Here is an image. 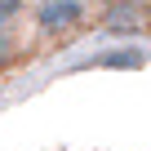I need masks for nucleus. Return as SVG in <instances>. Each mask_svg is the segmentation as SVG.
Returning a JSON list of instances; mask_svg holds the SVG:
<instances>
[{"instance_id":"1","label":"nucleus","mask_w":151,"mask_h":151,"mask_svg":"<svg viewBox=\"0 0 151 151\" xmlns=\"http://www.w3.org/2000/svg\"><path fill=\"white\" fill-rule=\"evenodd\" d=\"M27 18L40 36H71L76 27H85L89 0H36L27 5Z\"/></svg>"},{"instance_id":"2","label":"nucleus","mask_w":151,"mask_h":151,"mask_svg":"<svg viewBox=\"0 0 151 151\" xmlns=\"http://www.w3.org/2000/svg\"><path fill=\"white\" fill-rule=\"evenodd\" d=\"M98 27L111 31V36L142 31V0H107L102 14H98Z\"/></svg>"},{"instance_id":"3","label":"nucleus","mask_w":151,"mask_h":151,"mask_svg":"<svg viewBox=\"0 0 151 151\" xmlns=\"http://www.w3.org/2000/svg\"><path fill=\"white\" fill-rule=\"evenodd\" d=\"M22 58V36H18V22H0V71L14 67Z\"/></svg>"},{"instance_id":"4","label":"nucleus","mask_w":151,"mask_h":151,"mask_svg":"<svg viewBox=\"0 0 151 151\" xmlns=\"http://www.w3.org/2000/svg\"><path fill=\"white\" fill-rule=\"evenodd\" d=\"M98 67H142V53H138V49H124V53H107V58H98Z\"/></svg>"},{"instance_id":"5","label":"nucleus","mask_w":151,"mask_h":151,"mask_svg":"<svg viewBox=\"0 0 151 151\" xmlns=\"http://www.w3.org/2000/svg\"><path fill=\"white\" fill-rule=\"evenodd\" d=\"M27 0H0V22H22Z\"/></svg>"}]
</instances>
